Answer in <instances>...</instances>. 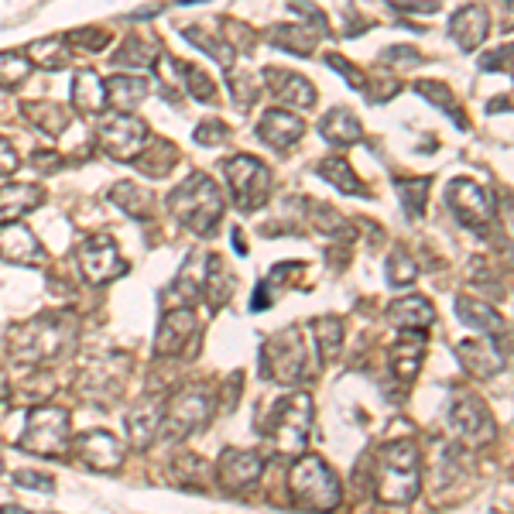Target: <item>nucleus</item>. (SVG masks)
<instances>
[{
  "mask_svg": "<svg viewBox=\"0 0 514 514\" xmlns=\"http://www.w3.org/2000/svg\"><path fill=\"white\" fill-rule=\"evenodd\" d=\"M230 196L240 213H257L271 199V168L254 155H234L223 162Z\"/></svg>",
  "mask_w": 514,
  "mask_h": 514,
  "instance_id": "nucleus-9",
  "label": "nucleus"
},
{
  "mask_svg": "<svg viewBox=\"0 0 514 514\" xmlns=\"http://www.w3.org/2000/svg\"><path fill=\"white\" fill-rule=\"evenodd\" d=\"M213 412H216V398L210 384H186V388H179L168 398L158 436H162L165 443H179V439L203 429V425L213 419Z\"/></svg>",
  "mask_w": 514,
  "mask_h": 514,
  "instance_id": "nucleus-7",
  "label": "nucleus"
},
{
  "mask_svg": "<svg viewBox=\"0 0 514 514\" xmlns=\"http://www.w3.org/2000/svg\"><path fill=\"white\" fill-rule=\"evenodd\" d=\"M28 59L31 66L45 69V72H59L72 62V45L66 38H38L28 45Z\"/></svg>",
  "mask_w": 514,
  "mask_h": 514,
  "instance_id": "nucleus-41",
  "label": "nucleus"
},
{
  "mask_svg": "<svg viewBox=\"0 0 514 514\" xmlns=\"http://www.w3.org/2000/svg\"><path fill=\"white\" fill-rule=\"evenodd\" d=\"M28 52H0V90H21L31 76Z\"/></svg>",
  "mask_w": 514,
  "mask_h": 514,
  "instance_id": "nucleus-45",
  "label": "nucleus"
},
{
  "mask_svg": "<svg viewBox=\"0 0 514 514\" xmlns=\"http://www.w3.org/2000/svg\"><path fill=\"white\" fill-rule=\"evenodd\" d=\"M11 398V381H7V374L0 371V401H7Z\"/></svg>",
  "mask_w": 514,
  "mask_h": 514,
  "instance_id": "nucleus-62",
  "label": "nucleus"
},
{
  "mask_svg": "<svg viewBox=\"0 0 514 514\" xmlns=\"http://www.w3.org/2000/svg\"><path fill=\"white\" fill-rule=\"evenodd\" d=\"M456 312H460V319L473 329H480V333L494 336V340H501L504 333H508V323H504V316L494 309L491 302L484 299H473V295H460L456 299Z\"/></svg>",
  "mask_w": 514,
  "mask_h": 514,
  "instance_id": "nucleus-29",
  "label": "nucleus"
},
{
  "mask_svg": "<svg viewBox=\"0 0 514 514\" xmlns=\"http://www.w3.org/2000/svg\"><path fill=\"white\" fill-rule=\"evenodd\" d=\"M76 268L90 285H110V281L127 275L124 254H120L117 240L107 234L86 237L83 244L76 247Z\"/></svg>",
  "mask_w": 514,
  "mask_h": 514,
  "instance_id": "nucleus-12",
  "label": "nucleus"
},
{
  "mask_svg": "<svg viewBox=\"0 0 514 514\" xmlns=\"http://www.w3.org/2000/svg\"><path fill=\"white\" fill-rule=\"evenodd\" d=\"M21 114L28 117L38 131L52 134V138L66 134V127H69V110L62 107V103H55V100H28L21 107Z\"/></svg>",
  "mask_w": 514,
  "mask_h": 514,
  "instance_id": "nucleus-39",
  "label": "nucleus"
},
{
  "mask_svg": "<svg viewBox=\"0 0 514 514\" xmlns=\"http://www.w3.org/2000/svg\"><path fill=\"white\" fill-rule=\"evenodd\" d=\"M456 357H460L463 371L473 377H494L504 367V353L494 347V340H460Z\"/></svg>",
  "mask_w": 514,
  "mask_h": 514,
  "instance_id": "nucleus-25",
  "label": "nucleus"
},
{
  "mask_svg": "<svg viewBox=\"0 0 514 514\" xmlns=\"http://www.w3.org/2000/svg\"><path fill=\"white\" fill-rule=\"evenodd\" d=\"M182 35H186L189 42L199 48V52H206V55H210L213 62H220L223 69H230V66H234L237 52H234V45H230L223 35H216V31L203 28V24H189V28H182Z\"/></svg>",
  "mask_w": 514,
  "mask_h": 514,
  "instance_id": "nucleus-40",
  "label": "nucleus"
},
{
  "mask_svg": "<svg viewBox=\"0 0 514 514\" xmlns=\"http://www.w3.org/2000/svg\"><path fill=\"white\" fill-rule=\"evenodd\" d=\"M151 93V83L144 76H127V72H117V76L107 79V107L120 110V114H134Z\"/></svg>",
  "mask_w": 514,
  "mask_h": 514,
  "instance_id": "nucleus-28",
  "label": "nucleus"
},
{
  "mask_svg": "<svg viewBox=\"0 0 514 514\" xmlns=\"http://www.w3.org/2000/svg\"><path fill=\"white\" fill-rule=\"evenodd\" d=\"M220 35L227 38L230 45H234V52H251L254 48V31L247 28L244 21H237V18H223L220 21Z\"/></svg>",
  "mask_w": 514,
  "mask_h": 514,
  "instance_id": "nucleus-52",
  "label": "nucleus"
},
{
  "mask_svg": "<svg viewBox=\"0 0 514 514\" xmlns=\"http://www.w3.org/2000/svg\"><path fill=\"white\" fill-rule=\"evenodd\" d=\"M257 138L275 151H288L305 138V124L292 110H268L257 124Z\"/></svg>",
  "mask_w": 514,
  "mask_h": 514,
  "instance_id": "nucleus-22",
  "label": "nucleus"
},
{
  "mask_svg": "<svg viewBox=\"0 0 514 514\" xmlns=\"http://www.w3.org/2000/svg\"><path fill=\"white\" fill-rule=\"evenodd\" d=\"M511 55H514V45H501L497 52H491V55H484V59H480V69H484V72H491V69L501 72L504 62H508Z\"/></svg>",
  "mask_w": 514,
  "mask_h": 514,
  "instance_id": "nucleus-58",
  "label": "nucleus"
},
{
  "mask_svg": "<svg viewBox=\"0 0 514 514\" xmlns=\"http://www.w3.org/2000/svg\"><path fill=\"white\" fill-rule=\"evenodd\" d=\"M45 203V189L35 182H7L0 186V223L21 220V216L35 213Z\"/></svg>",
  "mask_w": 514,
  "mask_h": 514,
  "instance_id": "nucleus-24",
  "label": "nucleus"
},
{
  "mask_svg": "<svg viewBox=\"0 0 514 514\" xmlns=\"http://www.w3.org/2000/svg\"><path fill=\"white\" fill-rule=\"evenodd\" d=\"M312 415H316L312 398L295 391V395L271 401L261 419H257V429L275 446L278 456H299L312 436Z\"/></svg>",
  "mask_w": 514,
  "mask_h": 514,
  "instance_id": "nucleus-4",
  "label": "nucleus"
},
{
  "mask_svg": "<svg viewBox=\"0 0 514 514\" xmlns=\"http://www.w3.org/2000/svg\"><path fill=\"white\" fill-rule=\"evenodd\" d=\"M52 395H55V377L45 367H28V374L11 384V398L18 405H42Z\"/></svg>",
  "mask_w": 514,
  "mask_h": 514,
  "instance_id": "nucleus-38",
  "label": "nucleus"
},
{
  "mask_svg": "<svg viewBox=\"0 0 514 514\" xmlns=\"http://www.w3.org/2000/svg\"><path fill=\"white\" fill-rule=\"evenodd\" d=\"M309 371V347H305L302 326H285L261 347V374L275 377L278 384H302Z\"/></svg>",
  "mask_w": 514,
  "mask_h": 514,
  "instance_id": "nucleus-8",
  "label": "nucleus"
},
{
  "mask_svg": "<svg viewBox=\"0 0 514 514\" xmlns=\"http://www.w3.org/2000/svg\"><path fill=\"white\" fill-rule=\"evenodd\" d=\"M316 172L323 175V179H326L333 189H340L343 196H360V199H367V196H371V189H367L364 182H360V175L353 172L347 158H340V155H329V158H323V162L316 165Z\"/></svg>",
  "mask_w": 514,
  "mask_h": 514,
  "instance_id": "nucleus-37",
  "label": "nucleus"
},
{
  "mask_svg": "<svg viewBox=\"0 0 514 514\" xmlns=\"http://www.w3.org/2000/svg\"><path fill=\"white\" fill-rule=\"evenodd\" d=\"M288 494L302 511H333L343 501V484L323 456L299 453V460L288 470Z\"/></svg>",
  "mask_w": 514,
  "mask_h": 514,
  "instance_id": "nucleus-5",
  "label": "nucleus"
},
{
  "mask_svg": "<svg viewBox=\"0 0 514 514\" xmlns=\"http://www.w3.org/2000/svg\"><path fill=\"white\" fill-rule=\"evenodd\" d=\"M388 364H391V374H395L398 381L412 384L415 377H419L422 364H425V333H419V329H405V333L391 343Z\"/></svg>",
  "mask_w": 514,
  "mask_h": 514,
  "instance_id": "nucleus-21",
  "label": "nucleus"
},
{
  "mask_svg": "<svg viewBox=\"0 0 514 514\" xmlns=\"http://www.w3.org/2000/svg\"><path fill=\"white\" fill-rule=\"evenodd\" d=\"M264 473V456L251 449H223L216 460V484L227 497H244L254 491Z\"/></svg>",
  "mask_w": 514,
  "mask_h": 514,
  "instance_id": "nucleus-15",
  "label": "nucleus"
},
{
  "mask_svg": "<svg viewBox=\"0 0 514 514\" xmlns=\"http://www.w3.org/2000/svg\"><path fill=\"white\" fill-rule=\"evenodd\" d=\"M501 203H504V220H508L514 230V192H501Z\"/></svg>",
  "mask_w": 514,
  "mask_h": 514,
  "instance_id": "nucleus-61",
  "label": "nucleus"
},
{
  "mask_svg": "<svg viewBox=\"0 0 514 514\" xmlns=\"http://www.w3.org/2000/svg\"><path fill=\"white\" fill-rule=\"evenodd\" d=\"M384 275H388V285L391 288H405L412 285L415 278H419V264H415V257L408 251H391L388 264H384Z\"/></svg>",
  "mask_w": 514,
  "mask_h": 514,
  "instance_id": "nucleus-49",
  "label": "nucleus"
},
{
  "mask_svg": "<svg viewBox=\"0 0 514 514\" xmlns=\"http://www.w3.org/2000/svg\"><path fill=\"white\" fill-rule=\"evenodd\" d=\"M388 319L398 329H419V333H425V329H432V323H436V305L425 299V295H405V299L388 305Z\"/></svg>",
  "mask_w": 514,
  "mask_h": 514,
  "instance_id": "nucleus-31",
  "label": "nucleus"
},
{
  "mask_svg": "<svg viewBox=\"0 0 514 514\" xmlns=\"http://www.w3.org/2000/svg\"><path fill=\"white\" fill-rule=\"evenodd\" d=\"M93 141L96 151L107 155L110 162H134L144 144H148V124L138 114H120V110H114V114L96 124Z\"/></svg>",
  "mask_w": 514,
  "mask_h": 514,
  "instance_id": "nucleus-10",
  "label": "nucleus"
},
{
  "mask_svg": "<svg viewBox=\"0 0 514 514\" xmlns=\"http://www.w3.org/2000/svg\"><path fill=\"white\" fill-rule=\"evenodd\" d=\"M268 42L281 48V52H292V55H302V59H309L312 52H316V31L309 28V24H292V21H285V24H271L268 31Z\"/></svg>",
  "mask_w": 514,
  "mask_h": 514,
  "instance_id": "nucleus-34",
  "label": "nucleus"
},
{
  "mask_svg": "<svg viewBox=\"0 0 514 514\" xmlns=\"http://www.w3.org/2000/svg\"><path fill=\"white\" fill-rule=\"evenodd\" d=\"M234 247L240 254H247V244H244V234H240V230H234Z\"/></svg>",
  "mask_w": 514,
  "mask_h": 514,
  "instance_id": "nucleus-63",
  "label": "nucleus"
},
{
  "mask_svg": "<svg viewBox=\"0 0 514 514\" xmlns=\"http://www.w3.org/2000/svg\"><path fill=\"white\" fill-rule=\"evenodd\" d=\"M0 261L14 264V268H42L45 247L21 220L0 223Z\"/></svg>",
  "mask_w": 514,
  "mask_h": 514,
  "instance_id": "nucleus-18",
  "label": "nucleus"
},
{
  "mask_svg": "<svg viewBox=\"0 0 514 514\" xmlns=\"http://www.w3.org/2000/svg\"><path fill=\"white\" fill-rule=\"evenodd\" d=\"M449 35L456 38V45H460L463 52H477V48L487 42V35H491V14H487V7L484 4L460 7V11L453 14V21H449Z\"/></svg>",
  "mask_w": 514,
  "mask_h": 514,
  "instance_id": "nucleus-23",
  "label": "nucleus"
},
{
  "mask_svg": "<svg viewBox=\"0 0 514 514\" xmlns=\"http://www.w3.org/2000/svg\"><path fill=\"white\" fill-rule=\"evenodd\" d=\"M31 162L42 168V172H55V168H62V158L52 155V151H35V155H31Z\"/></svg>",
  "mask_w": 514,
  "mask_h": 514,
  "instance_id": "nucleus-59",
  "label": "nucleus"
},
{
  "mask_svg": "<svg viewBox=\"0 0 514 514\" xmlns=\"http://www.w3.org/2000/svg\"><path fill=\"white\" fill-rule=\"evenodd\" d=\"M168 66L175 69V79L182 83L186 96H192L196 103H220V86L213 83V76L206 69L192 66L186 59H168Z\"/></svg>",
  "mask_w": 514,
  "mask_h": 514,
  "instance_id": "nucleus-33",
  "label": "nucleus"
},
{
  "mask_svg": "<svg viewBox=\"0 0 514 514\" xmlns=\"http://www.w3.org/2000/svg\"><path fill=\"white\" fill-rule=\"evenodd\" d=\"M234 288H237V278L230 271V264L223 261L220 254H210L206 257V271H203V292L210 299V309L220 312L223 305L234 299Z\"/></svg>",
  "mask_w": 514,
  "mask_h": 514,
  "instance_id": "nucleus-30",
  "label": "nucleus"
},
{
  "mask_svg": "<svg viewBox=\"0 0 514 514\" xmlns=\"http://www.w3.org/2000/svg\"><path fill=\"white\" fill-rule=\"evenodd\" d=\"M446 206L453 210L456 220L473 234H491L494 227V203L491 192L473 179H453L446 186Z\"/></svg>",
  "mask_w": 514,
  "mask_h": 514,
  "instance_id": "nucleus-11",
  "label": "nucleus"
},
{
  "mask_svg": "<svg viewBox=\"0 0 514 514\" xmlns=\"http://www.w3.org/2000/svg\"><path fill=\"white\" fill-rule=\"evenodd\" d=\"M76 319L66 312H45L28 323H18L7 329V350L18 364L28 367H48L76 343Z\"/></svg>",
  "mask_w": 514,
  "mask_h": 514,
  "instance_id": "nucleus-1",
  "label": "nucleus"
},
{
  "mask_svg": "<svg viewBox=\"0 0 514 514\" xmlns=\"http://www.w3.org/2000/svg\"><path fill=\"white\" fill-rule=\"evenodd\" d=\"M114 360L117 357H96V360H86V367L79 371V391L86 398H93L96 405H114L124 391V381H127V364L114 371Z\"/></svg>",
  "mask_w": 514,
  "mask_h": 514,
  "instance_id": "nucleus-17",
  "label": "nucleus"
},
{
  "mask_svg": "<svg viewBox=\"0 0 514 514\" xmlns=\"http://www.w3.org/2000/svg\"><path fill=\"white\" fill-rule=\"evenodd\" d=\"M165 206L196 237H213L223 223V213H227L220 186L206 172H189L179 186L168 192Z\"/></svg>",
  "mask_w": 514,
  "mask_h": 514,
  "instance_id": "nucleus-3",
  "label": "nucleus"
},
{
  "mask_svg": "<svg viewBox=\"0 0 514 514\" xmlns=\"http://www.w3.org/2000/svg\"><path fill=\"white\" fill-rule=\"evenodd\" d=\"M312 227L319 230V234H329V237H336V240H350L353 237V230H350V223L343 220L340 213L333 210V206H319V203H312Z\"/></svg>",
  "mask_w": 514,
  "mask_h": 514,
  "instance_id": "nucleus-48",
  "label": "nucleus"
},
{
  "mask_svg": "<svg viewBox=\"0 0 514 514\" xmlns=\"http://www.w3.org/2000/svg\"><path fill=\"white\" fill-rule=\"evenodd\" d=\"M227 86H230V100L237 103V110H251L257 103V96H261V79L254 76V72H240L230 66L227 69Z\"/></svg>",
  "mask_w": 514,
  "mask_h": 514,
  "instance_id": "nucleus-44",
  "label": "nucleus"
},
{
  "mask_svg": "<svg viewBox=\"0 0 514 514\" xmlns=\"http://www.w3.org/2000/svg\"><path fill=\"white\" fill-rule=\"evenodd\" d=\"M199 292H203V281L192 278V257H189L186 268L179 271V278H175L172 288L165 292V302H168V309H175V305H196Z\"/></svg>",
  "mask_w": 514,
  "mask_h": 514,
  "instance_id": "nucleus-46",
  "label": "nucleus"
},
{
  "mask_svg": "<svg viewBox=\"0 0 514 514\" xmlns=\"http://www.w3.org/2000/svg\"><path fill=\"white\" fill-rule=\"evenodd\" d=\"M158 59H162V45L155 42V38H124V45L117 48L114 55H110V66L114 69H131V72H148L158 66Z\"/></svg>",
  "mask_w": 514,
  "mask_h": 514,
  "instance_id": "nucleus-26",
  "label": "nucleus"
},
{
  "mask_svg": "<svg viewBox=\"0 0 514 514\" xmlns=\"http://www.w3.org/2000/svg\"><path fill=\"white\" fill-rule=\"evenodd\" d=\"M72 456L93 473H117L124 467V446L107 429H90L83 436H72Z\"/></svg>",
  "mask_w": 514,
  "mask_h": 514,
  "instance_id": "nucleus-16",
  "label": "nucleus"
},
{
  "mask_svg": "<svg viewBox=\"0 0 514 514\" xmlns=\"http://www.w3.org/2000/svg\"><path fill=\"white\" fill-rule=\"evenodd\" d=\"M107 199L117 206V210H124L127 216H134V220H151L155 216V192H148L138 182H117L114 189L107 192Z\"/></svg>",
  "mask_w": 514,
  "mask_h": 514,
  "instance_id": "nucleus-35",
  "label": "nucleus"
},
{
  "mask_svg": "<svg viewBox=\"0 0 514 514\" xmlns=\"http://www.w3.org/2000/svg\"><path fill=\"white\" fill-rule=\"evenodd\" d=\"M429 192H432V179H401L398 182V196L401 206L412 220H419L425 213V203H429Z\"/></svg>",
  "mask_w": 514,
  "mask_h": 514,
  "instance_id": "nucleus-47",
  "label": "nucleus"
},
{
  "mask_svg": "<svg viewBox=\"0 0 514 514\" xmlns=\"http://www.w3.org/2000/svg\"><path fill=\"white\" fill-rule=\"evenodd\" d=\"M415 93L425 96V100H429L432 107L443 110L446 117H453V120H456V127H463V131L470 127V117L463 114L460 100H456L453 90H449L446 83H436V79H419V83H415Z\"/></svg>",
  "mask_w": 514,
  "mask_h": 514,
  "instance_id": "nucleus-42",
  "label": "nucleus"
},
{
  "mask_svg": "<svg viewBox=\"0 0 514 514\" xmlns=\"http://www.w3.org/2000/svg\"><path fill=\"white\" fill-rule=\"evenodd\" d=\"M0 473H4V456H0Z\"/></svg>",
  "mask_w": 514,
  "mask_h": 514,
  "instance_id": "nucleus-64",
  "label": "nucleus"
},
{
  "mask_svg": "<svg viewBox=\"0 0 514 514\" xmlns=\"http://www.w3.org/2000/svg\"><path fill=\"white\" fill-rule=\"evenodd\" d=\"M401 90V83H398V76L395 72H371V76L364 79V96L371 103H384V100H391V96H398Z\"/></svg>",
  "mask_w": 514,
  "mask_h": 514,
  "instance_id": "nucleus-50",
  "label": "nucleus"
},
{
  "mask_svg": "<svg viewBox=\"0 0 514 514\" xmlns=\"http://www.w3.org/2000/svg\"><path fill=\"white\" fill-rule=\"evenodd\" d=\"M319 134L323 141L336 144V148H350V144L364 141V127H360V117L347 107H333L329 114L319 120Z\"/></svg>",
  "mask_w": 514,
  "mask_h": 514,
  "instance_id": "nucleus-32",
  "label": "nucleus"
},
{
  "mask_svg": "<svg viewBox=\"0 0 514 514\" xmlns=\"http://www.w3.org/2000/svg\"><path fill=\"white\" fill-rule=\"evenodd\" d=\"M230 138V127L223 124V120H203V124L196 127V134H192V141L203 144V148H213V144H223Z\"/></svg>",
  "mask_w": 514,
  "mask_h": 514,
  "instance_id": "nucleus-54",
  "label": "nucleus"
},
{
  "mask_svg": "<svg viewBox=\"0 0 514 514\" xmlns=\"http://www.w3.org/2000/svg\"><path fill=\"white\" fill-rule=\"evenodd\" d=\"M14 484L24 487V491H38V494H52L55 491V477L38 470H18L14 473Z\"/></svg>",
  "mask_w": 514,
  "mask_h": 514,
  "instance_id": "nucleus-55",
  "label": "nucleus"
},
{
  "mask_svg": "<svg viewBox=\"0 0 514 514\" xmlns=\"http://www.w3.org/2000/svg\"><path fill=\"white\" fill-rule=\"evenodd\" d=\"M312 336H316V350H319V364H333L343 350V319L336 316H319L312 323Z\"/></svg>",
  "mask_w": 514,
  "mask_h": 514,
  "instance_id": "nucleus-43",
  "label": "nucleus"
},
{
  "mask_svg": "<svg viewBox=\"0 0 514 514\" xmlns=\"http://www.w3.org/2000/svg\"><path fill=\"white\" fill-rule=\"evenodd\" d=\"M18 165H21V158L14 155L11 141H4V138H0V179H7V175H14V172H18Z\"/></svg>",
  "mask_w": 514,
  "mask_h": 514,
  "instance_id": "nucleus-57",
  "label": "nucleus"
},
{
  "mask_svg": "<svg viewBox=\"0 0 514 514\" xmlns=\"http://www.w3.org/2000/svg\"><path fill=\"white\" fill-rule=\"evenodd\" d=\"M268 305H271V292H268V285H264V281H261V285L254 288L251 309H254V312H261V309H268Z\"/></svg>",
  "mask_w": 514,
  "mask_h": 514,
  "instance_id": "nucleus-60",
  "label": "nucleus"
},
{
  "mask_svg": "<svg viewBox=\"0 0 514 514\" xmlns=\"http://www.w3.org/2000/svg\"><path fill=\"white\" fill-rule=\"evenodd\" d=\"M134 165H138V172L144 179H165L168 172H172L175 165H179V148H175L172 141H151L141 148V155L134 158Z\"/></svg>",
  "mask_w": 514,
  "mask_h": 514,
  "instance_id": "nucleus-36",
  "label": "nucleus"
},
{
  "mask_svg": "<svg viewBox=\"0 0 514 514\" xmlns=\"http://www.w3.org/2000/svg\"><path fill=\"white\" fill-rule=\"evenodd\" d=\"M66 42H72V48H86V52H103V48L110 45V31H107V28H93V24H86V28L69 31Z\"/></svg>",
  "mask_w": 514,
  "mask_h": 514,
  "instance_id": "nucleus-51",
  "label": "nucleus"
},
{
  "mask_svg": "<svg viewBox=\"0 0 514 514\" xmlns=\"http://www.w3.org/2000/svg\"><path fill=\"white\" fill-rule=\"evenodd\" d=\"M162 415H165V398L162 395H148L144 401H138V405L127 412V446L144 453V449L158 439Z\"/></svg>",
  "mask_w": 514,
  "mask_h": 514,
  "instance_id": "nucleus-20",
  "label": "nucleus"
},
{
  "mask_svg": "<svg viewBox=\"0 0 514 514\" xmlns=\"http://www.w3.org/2000/svg\"><path fill=\"white\" fill-rule=\"evenodd\" d=\"M449 425H453V432L470 449L491 446L497 436V425H494V415L491 408H487V401L480 395H470V391L453 398V405H449Z\"/></svg>",
  "mask_w": 514,
  "mask_h": 514,
  "instance_id": "nucleus-13",
  "label": "nucleus"
},
{
  "mask_svg": "<svg viewBox=\"0 0 514 514\" xmlns=\"http://www.w3.org/2000/svg\"><path fill=\"white\" fill-rule=\"evenodd\" d=\"M326 66L340 72V76L347 79V83L353 86V90H364V79H367V76H364V69H360V66H353V62L347 59V55H340V52H329V55H326Z\"/></svg>",
  "mask_w": 514,
  "mask_h": 514,
  "instance_id": "nucleus-53",
  "label": "nucleus"
},
{
  "mask_svg": "<svg viewBox=\"0 0 514 514\" xmlns=\"http://www.w3.org/2000/svg\"><path fill=\"white\" fill-rule=\"evenodd\" d=\"M381 62H384V66H395V62H401V66H419L422 55L415 52L412 45H395V48H388V52L381 55Z\"/></svg>",
  "mask_w": 514,
  "mask_h": 514,
  "instance_id": "nucleus-56",
  "label": "nucleus"
},
{
  "mask_svg": "<svg viewBox=\"0 0 514 514\" xmlns=\"http://www.w3.org/2000/svg\"><path fill=\"white\" fill-rule=\"evenodd\" d=\"M18 449L31 456H42V460H66L72 453V422L66 408L48 405V401L31 405Z\"/></svg>",
  "mask_w": 514,
  "mask_h": 514,
  "instance_id": "nucleus-6",
  "label": "nucleus"
},
{
  "mask_svg": "<svg viewBox=\"0 0 514 514\" xmlns=\"http://www.w3.org/2000/svg\"><path fill=\"white\" fill-rule=\"evenodd\" d=\"M422 491V456L412 439H388L374 460V497L388 508H408Z\"/></svg>",
  "mask_w": 514,
  "mask_h": 514,
  "instance_id": "nucleus-2",
  "label": "nucleus"
},
{
  "mask_svg": "<svg viewBox=\"0 0 514 514\" xmlns=\"http://www.w3.org/2000/svg\"><path fill=\"white\" fill-rule=\"evenodd\" d=\"M261 86L268 90L275 100H281L285 107H299V110H309L316 107V86L309 83L305 76L292 69H281V66H268L261 72Z\"/></svg>",
  "mask_w": 514,
  "mask_h": 514,
  "instance_id": "nucleus-19",
  "label": "nucleus"
},
{
  "mask_svg": "<svg viewBox=\"0 0 514 514\" xmlns=\"http://www.w3.org/2000/svg\"><path fill=\"white\" fill-rule=\"evenodd\" d=\"M199 340V319H196V305H175L162 316L155 333V353L158 357H186L196 353Z\"/></svg>",
  "mask_w": 514,
  "mask_h": 514,
  "instance_id": "nucleus-14",
  "label": "nucleus"
},
{
  "mask_svg": "<svg viewBox=\"0 0 514 514\" xmlns=\"http://www.w3.org/2000/svg\"><path fill=\"white\" fill-rule=\"evenodd\" d=\"M72 107L83 117H96L107 110V79H100L93 69H79L72 76Z\"/></svg>",
  "mask_w": 514,
  "mask_h": 514,
  "instance_id": "nucleus-27",
  "label": "nucleus"
}]
</instances>
